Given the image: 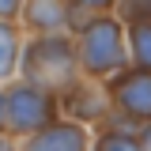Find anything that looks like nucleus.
I'll use <instances>...</instances> for the list:
<instances>
[{
	"label": "nucleus",
	"instance_id": "9b49d317",
	"mask_svg": "<svg viewBox=\"0 0 151 151\" xmlns=\"http://www.w3.org/2000/svg\"><path fill=\"white\" fill-rule=\"evenodd\" d=\"M113 15L121 19L125 27H132V23H151V0H117Z\"/></svg>",
	"mask_w": 151,
	"mask_h": 151
},
{
	"label": "nucleus",
	"instance_id": "f8f14e48",
	"mask_svg": "<svg viewBox=\"0 0 151 151\" xmlns=\"http://www.w3.org/2000/svg\"><path fill=\"white\" fill-rule=\"evenodd\" d=\"M68 4H72V30L87 15H98V12H113L117 8V0H68Z\"/></svg>",
	"mask_w": 151,
	"mask_h": 151
},
{
	"label": "nucleus",
	"instance_id": "20e7f679",
	"mask_svg": "<svg viewBox=\"0 0 151 151\" xmlns=\"http://www.w3.org/2000/svg\"><path fill=\"white\" fill-rule=\"evenodd\" d=\"M106 91L113 98V110L125 121H132L136 129L151 125V72L147 68H125L113 79H106Z\"/></svg>",
	"mask_w": 151,
	"mask_h": 151
},
{
	"label": "nucleus",
	"instance_id": "39448f33",
	"mask_svg": "<svg viewBox=\"0 0 151 151\" xmlns=\"http://www.w3.org/2000/svg\"><path fill=\"white\" fill-rule=\"evenodd\" d=\"M113 110V98L106 91V83L102 79H79L76 87L60 94V117H68V121H79V125H91V121H106Z\"/></svg>",
	"mask_w": 151,
	"mask_h": 151
},
{
	"label": "nucleus",
	"instance_id": "2eb2a0df",
	"mask_svg": "<svg viewBox=\"0 0 151 151\" xmlns=\"http://www.w3.org/2000/svg\"><path fill=\"white\" fill-rule=\"evenodd\" d=\"M0 151H19V147H15V136H8V132H0Z\"/></svg>",
	"mask_w": 151,
	"mask_h": 151
},
{
	"label": "nucleus",
	"instance_id": "6e6552de",
	"mask_svg": "<svg viewBox=\"0 0 151 151\" xmlns=\"http://www.w3.org/2000/svg\"><path fill=\"white\" fill-rule=\"evenodd\" d=\"M23 42H27V30L19 27V19H0V87L19 76Z\"/></svg>",
	"mask_w": 151,
	"mask_h": 151
},
{
	"label": "nucleus",
	"instance_id": "f03ea898",
	"mask_svg": "<svg viewBox=\"0 0 151 151\" xmlns=\"http://www.w3.org/2000/svg\"><path fill=\"white\" fill-rule=\"evenodd\" d=\"M76 34V49H79V68L87 79H113L117 72H125L129 60V30L125 23L113 15V12H98V15H87Z\"/></svg>",
	"mask_w": 151,
	"mask_h": 151
},
{
	"label": "nucleus",
	"instance_id": "ddd939ff",
	"mask_svg": "<svg viewBox=\"0 0 151 151\" xmlns=\"http://www.w3.org/2000/svg\"><path fill=\"white\" fill-rule=\"evenodd\" d=\"M23 0H0V19H19Z\"/></svg>",
	"mask_w": 151,
	"mask_h": 151
},
{
	"label": "nucleus",
	"instance_id": "9d476101",
	"mask_svg": "<svg viewBox=\"0 0 151 151\" xmlns=\"http://www.w3.org/2000/svg\"><path fill=\"white\" fill-rule=\"evenodd\" d=\"M129 30V60L132 68H147L151 72V23H132Z\"/></svg>",
	"mask_w": 151,
	"mask_h": 151
},
{
	"label": "nucleus",
	"instance_id": "423d86ee",
	"mask_svg": "<svg viewBox=\"0 0 151 151\" xmlns=\"http://www.w3.org/2000/svg\"><path fill=\"white\" fill-rule=\"evenodd\" d=\"M91 144L94 140H91V132H87V125L60 117L53 125L38 129L34 136H27L19 151H91Z\"/></svg>",
	"mask_w": 151,
	"mask_h": 151
},
{
	"label": "nucleus",
	"instance_id": "0eeeda50",
	"mask_svg": "<svg viewBox=\"0 0 151 151\" xmlns=\"http://www.w3.org/2000/svg\"><path fill=\"white\" fill-rule=\"evenodd\" d=\"M19 27L27 34H72V4L68 0H23Z\"/></svg>",
	"mask_w": 151,
	"mask_h": 151
},
{
	"label": "nucleus",
	"instance_id": "f257e3e1",
	"mask_svg": "<svg viewBox=\"0 0 151 151\" xmlns=\"http://www.w3.org/2000/svg\"><path fill=\"white\" fill-rule=\"evenodd\" d=\"M19 79L38 87V91L57 94V98L68 87H76L83 79L76 34H68V30H60V34H27L23 57H19Z\"/></svg>",
	"mask_w": 151,
	"mask_h": 151
},
{
	"label": "nucleus",
	"instance_id": "7ed1b4c3",
	"mask_svg": "<svg viewBox=\"0 0 151 151\" xmlns=\"http://www.w3.org/2000/svg\"><path fill=\"white\" fill-rule=\"evenodd\" d=\"M4 94H8V136H15V140H27L38 129L60 121V98L49 91L12 79V83H4Z\"/></svg>",
	"mask_w": 151,
	"mask_h": 151
},
{
	"label": "nucleus",
	"instance_id": "4468645a",
	"mask_svg": "<svg viewBox=\"0 0 151 151\" xmlns=\"http://www.w3.org/2000/svg\"><path fill=\"white\" fill-rule=\"evenodd\" d=\"M0 132H8V94L0 87Z\"/></svg>",
	"mask_w": 151,
	"mask_h": 151
},
{
	"label": "nucleus",
	"instance_id": "1a4fd4ad",
	"mask_svg": "<svg viewBox=\"0 0 151 151\" xmlns=\"http://www.w3.org/2000/svg\"><path fill=\"white\" fill-rule=\"evenodd\" d=\"M91 151H147V147H144V140H140V132H136V129H121V125H113V129H106V132L91 144Z\"/></svg>",
	"mask_w": 151,
	"mask_h": 151
}]
</instances>
